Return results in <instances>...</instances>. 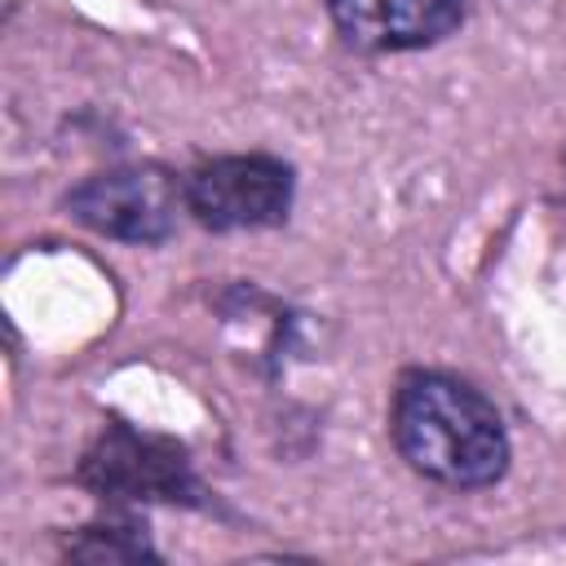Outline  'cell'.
<instances>
[{
  "instance_id": "7a4b0ae2",
  "label": "cell",
  "mask_w": 566,
  "mask_h": 566,
  "mask_svg": "<svg viewBox=\"0 0 566 566\" xmlns=\"http://www.w3.org/2000/svg\"><path fill=\"white\" fill-rule=\"evenodd\" d=\"M80 482L102 500H155V504H203L190 451L164 433H142L111 420L80 460Z\"/></svg>"
},
{
  "instance_id": "8992f818",
  "label": "cell",
  "mask_w": 566,
  "mask_h": 566,
  "mask_svg": "<svg viewBox=\"0 0 566 566\" xmlns=\"http://www.w3.org/2000/svg\"><path fill=\"white\" fill-rule=\"evenodd\" d=\"M66 553L80 557V562H142V557H159L150 548V539H146V526H137L133 517L80 526V535L66 544Z\"/></svg>"
},
{
  "instance_id": "277c9868",
  "label": "cell",
  "mask_w": 566,
  "mask_h": 566,
  "mask_svg": "<svg viewBox=\"0 0 566 566\" xmlns=\"http://www.w3.org/2000/svg\"><path fill=\"white\" fill-rule=\"evenodd\" d=\"M186 208L181 181L159 164H124L84 177L66 190V212L93 234L119 243H164Z\"/></svg>"
},
{
  "instance_id": "3957f363",
  "label": "cell",
  "mask_w": 566,
  "mask_h": 566,
  "mask_svg": "<svg viewBox=\"0 0 566 566\" xmlns=\"http://www.w3.org/2000/svg\"><path fill=\"white\" fill-rule=\"evenodd\" d=\"M181 190L186 212L203 230H265L287 221L296 172L274 155H217L190 168Z\"/></svg>"
},
{
  "instance_id": "5b68a950",
  "label": "cell",
  "mask_w": 566,
  "mask_h": 566,
  "mask_svg": "<svg viewBox=\"0 0 566 566\" xmlns=\"http://www.w3.org/2000/svg\"><path fill=\"white\" fill-rule=\"evenodd\" d=\"M345 44L367 53H407L447 40L464 22V0H327Z\"/></svg>"
},
{
  "instance_id": "6da1fadb",
  "label": "cell",
  "mask_w": 566,
  "mask_h": 566,
  "mask_svg": "<svg viewBox=\"0 0 566 566\" xmlns=\"http://www.w3.org/2000/svg\"><path fill=\"white\" fill-rule=\"evenodd\" d=\"M398 455L429 482L473 491L509 469V433L495 402L451 371H402L389 402Z\"/></svg>"
}]
</instances>
